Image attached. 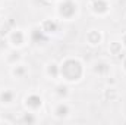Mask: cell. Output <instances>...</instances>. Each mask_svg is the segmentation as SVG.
I'll return each instance as SVG.
<instances>
[{
  "mask_svg": "<svg viewBox=\"0 0 126 125\" xmlns=\"http://www.w3.org/2000/svg\"><path fill=\"white\" fill-rule=\"evenodd\" d=\"M13 41H16L15 44H21V41H22V35H21V32L13 34Z\"/></svg>",
  "mask_w": 126,
  "mask_h": 125,
  "instance_id": "obj_3",
  "label": "cell"
},
{
  "mask_svg": "<svg viewBox=\"0 0 126 125\" xmlns=\"http://www.w3.org/2000/svg\"><path fill=\"white\" fill-rule=\"evenodd\" d=\"M28 104H31V106H34V107H37V106L41 104V100H40V97H37V96H31V97L28 99Z\"/></svg>",
  "mask_w": 126,
  "mask_h": 125,
  "instance_id": "obj_2",
  "label": "cell"
},
{
  "mask_svg": "<svg viewBox=\"0 0 126 125\" xmlns=\"http://www.w3.org/2000/svg\"><path fill=\"white\" fill-rule=\"evenodd\" d=\"M66 112H67V107H66V106H60V107L57 109V115H60V116H62V115H66Z\"/></svg>",
  "mask_w": 126,
  "mask_h": 125,
  "instance_id": "obj_4",
  "label": "cell"
},
{
  "mask_svg": "<svg viewBox=\"0 0 126 125\" xmlns=\"http://www.w3.org/2000/svg\"><path fill=\"white\" fill-rule=\"evenodd\" d=\"M75 69H81V68H79V63L75 62V61H69V62L63 66V72L70 71V74H67V80H76V78H78L76 74H73Z\"/></svg>",
  "mask_w": 126,
  "mask_h": 125,
  "instance_id": "obj_1",
  "label": "cell"
},
{
  "mask_svg": "<svg viewBox=\"0 0 126 125\" xmlns=\"http://www.w3.org/2000/svg\"><path fill=\"white\" fill-rule=\"evenodd\" d=\"M125 66H126V63H125Z\"/></svg>",
  "mask_w": 126,
  "mask_h": 125,
  "instance_id": "obj_6",
  "label": "cell"
},
{
  "mask_svg": "<svg viewBox=\"0 0 126 125\" xmlns=\"http://www.w3.org/2000/svg\"><path fill=\"white\" fill-rule=\"evenodd\" d=\"M1 99H3V102H9V100L12 99V94L10 93H3L1 94Z\"/></svg>",
  "mask_w": 126,
  "mask_h": 125,
  "instance_id": "obj_5",
  "label": "cell"
}]
</instances>
